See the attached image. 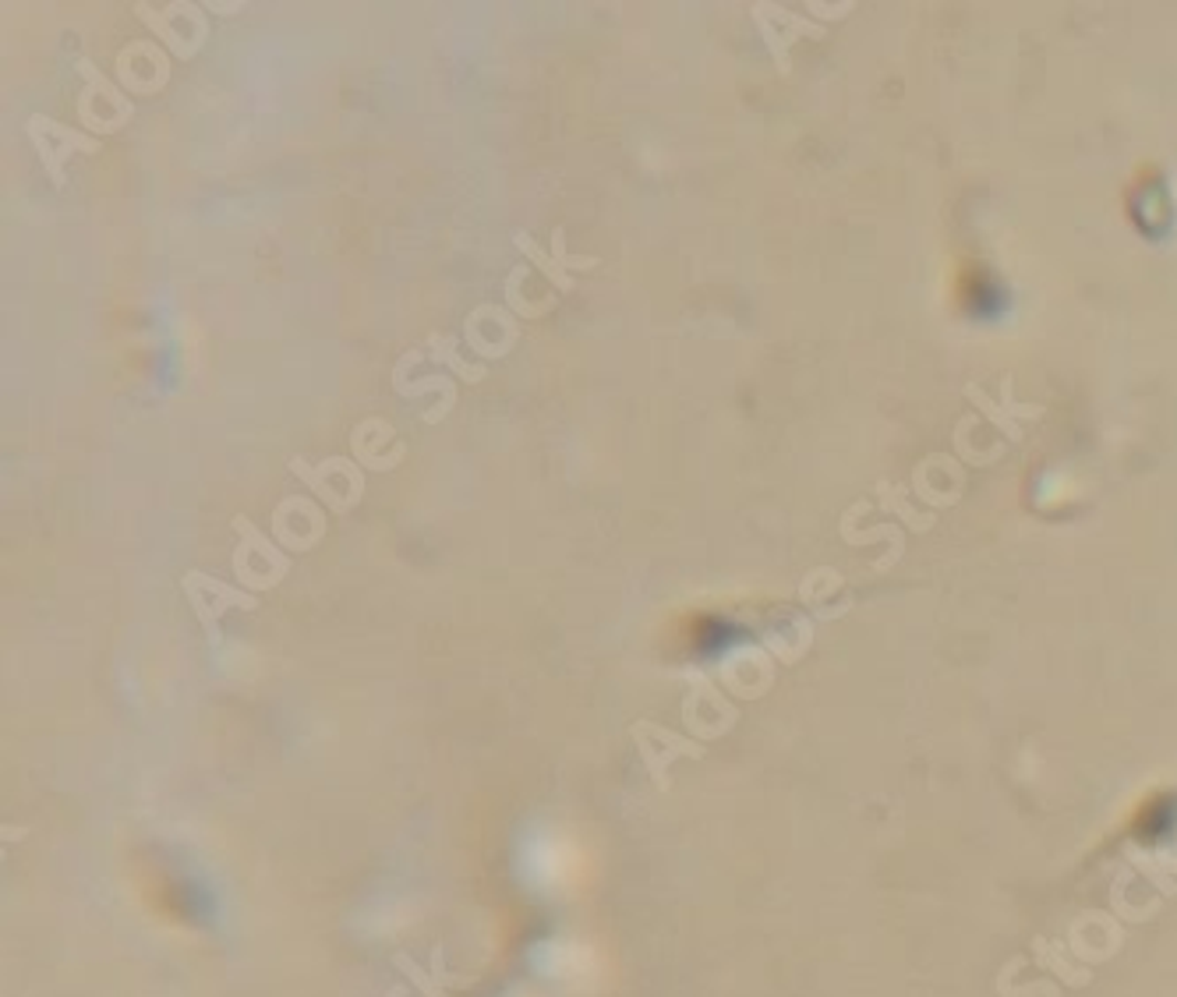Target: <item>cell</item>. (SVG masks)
Instances as JSON below:
<instances>
[{
    "label": "cell",
    "mask_w": 1177,
    "mask_h": 997,
    "mask_svg": "<svg viewBox=\"0 0 1177 997\" xmlns=\"http://www.w3.org/2000/svg\"><path fill=\"white\" fill-rule=\"evenodd\" d=\"M524 276H527V266H524V263L506 276V301H509V308H513V311H517V316H524V319H538V311L530 308V305H527V298L520 294Z\"/></svg>",
    "instance_id": "cell-15"
},
{
    "label": "cell",
    "mask_w": 1177,
    "mask_h": 997,
    "mask_svg": "<svg viewBox=\"0 0 1177 997\" xmlns=\"http://www.w3.org/2000/svg\"><path fill=\"white\" fill-rule=\"evenodd\" d=\"M180 587H184V598H188L192 608H195L202 630H206L213 640L219 637L216 626H219V616H224L227 608H255V605H259L248 595V590L230 587L224 580L202 574V569H188V574L180 577Z\"/></svg>",
    "instance_id": "cell-6"
},
{
    "label": "cell",
    "mask_w": 1177,
    "mask_h": 997,
    "mask_svg": "<svg viewBox=\"0 0 1177 997\" xmlns=\"http://www.w3.org/2000/svg\"><path fill=\"white\" fill-rule=\"evenodd\" d=\"M272 538L290 552H308L326 538V513L304 495H287L272 510Z\"/></svg>",
    "instance_id": "cell-7"
},
{
    "label": "cell",
    "mask_w": 1177,
    "mask_h": 997,
    "mask_svg": "<svg viewBox=\"0 0 1177 997\" xmlns=\"http://www.w3.org/2000/svg\"><path fill=\"white\" fill-rule=\"evenodd\" d=\"M135 14L145 22V29L156 32V40L163 47H171L174 58L188 61L195 53L206 47L209 40V22L206 11L192 0H174L167 8H153V4H135Z\"/></svg>",
    "instance_id": "cell-4"
},
{
    "label": "cell",
    "mask_w": 1177,
    "mask_h": 997,
    "mask_svg": "<svg viewBox=\"0 0 1177 997\" xmlns=\"http://www.w3.org/2000/svg\"><path fill=\"white\" fill-rule=\"evenodd\" d=\"M513 245H517V248L524 251L527 263H535V266L541 269V276H545V280H548L551 287H556V290H562V294L574 290V276H569L566 269H559V263H556V258H551V251H545V248H541V245L535 241V237L527 234V230H517V234H513Z\"/></svg>",
    "instance_id": "cell-12"
},
{
    "label": "cell",
    "mask_w": 1177,
    "mask_h": 997,
    "mask_svg": "<svg viewBox=\"0 0 1177 997\" xmlns=\"http://www.w3.org/2000/svg\"><path fill=\"white\" fill-rule=\"evenodd\" d=\"M79 75H82V89H79V121L89 127V132L100 135H114L121 127L132 124L135 106L127 100V92L110 82L96 64H89L85 58L79 61Z\"/></svg>",
    "instance_id": "cell-3"
},
{
    "label": "cell",
    "mask_w": 1177,
    "mask_h": 997,
    "mask_svg": "<svg viewBox=\"0 0 1177 997\" xmlns=\"http://www.w3.org/2000/svg\"><path fill=\"white\" fill-rule=\"evenodd\" d=\"M237 531V548H234V574L237 580H241L245 587L251 590H266V587H276L290 569V559L287 552L280 548V542L269 538V534H262L259 527H255L248 516H234Z\"/></svg>",
    "instance_id": "cell-2"
},
{
    "label": "cell",
    "mask_w": 1177,
    "mask_h": 997,
    "mask_svg": "<svg viewBox=\"0 0 1177 997\" xmlns=\"http://www.w3.org/2000/svg\"><path fill=\"white\" fill-rule=\"evenodd\" d=\"M25 135L35 145V153H40L47 177L58 184V188H64V181H68L64 166H68L71 156H75V153L96 156L100 153V138H92V135L79 132V127H68V124L53 121V117H43V114L29 117Z\"/></svg>",
    "instance_id": "cell-5"
},
{
    "label": "cell",
    "mask_w": 1177,
    "mask_h": 997,
    "mask_svg": "<svg viewBox=\"0 0 1177 997\" xmlns=\"http://www.w3.org/2000/svg\"><path fill=\"white\" fill-rule=\"evenodd\" d=\"M117 79L121 89L135 92V96H156V92L171 82V61L153 40L127 43L117 53Z\"/></svg>",
    "instance_id": "cell-8"
},
{
    "label": "cell",
    "mask_w": 1177,
    "mask_h": 997,
    "mask_svg": "<svg viewBox=\"0 0 1177 997\" xmlns=\"http://www.w3.org/2000/svg\"><path fill=\"white\" fill-rule=\"evenodd\" d=\"M290 474H298V482H304V489H311V495L322 498L326 510L337 516L351 513L364 495V474L347 456H326L316 460V464L304 456H293Z\"/></svg>",
    "instance_id": "cell-1"
},
{
    "label": "cell",
    "mask_w": 1177,
    "mask_h": 997,
    "mask_svg": "<svg viewBox=\"0 0 1177 997\" xmlns=\"http://www.w3.org/2000/svg\"><path fill=\"white\" fill-rule=\"evenodd\" d=\"M213 11H219V14H230V11H241V4H209Z\"/></svg>",
    "instance_id": "cell-17"
},
{
    "label": "cell",
    "mask_w": 1177,
    "mask_h": 997,
    "mask_svg": "<svg viewBox=\"0 0 1177 997\" xmlns=\"http://www.w3.org/2000/svg\"><path fill=\"white\" fill-rule=\"evenodd\" d=\"M467 347L482 358H506L520 340V322L499 305H477L464 326Z\"/></svg>",
    "instance_id": "cell-9"
},
{
    "label": "cell",
    "mask_w": 1177,
    "mask_h": 997,
    "mask_svg": "<svg viewBox=\"0 0 1177 997\" xmlns=\"http://www.w3.org/2000/svg\"><path fill=\"white\" fill-rule=\"evenodd\" d=\"M429 390L456 393V390H453V382H450L446 376H429V379H417V382H411V386H403V390H396V393H403V397H421V393H429Z\"/></svg>",
    "instance_id": "cell-16"
},
{
    "label": "cell",
    "mask_w": 1177,
    "mask_h": 997,
    "mask_svg": "<svg viewBox=\"0 0 1177 997\" xmlns=\"http://www.w3.org/2000/svg\"><path fill=\"white\" fill-rule=\"evenodd\" d=\"M551 258H556L559 269H566L569 276H574L577 269H595V266H598L595 255H574V251L566 248V230H562V227L551 230Z\"/></svg>",
    "instance_id": "cell-14"
},
{
    "label": "cell",
    "mask_w": 1177,
    "mask_h": 997,
    "mask_svg": "<svg viewBox=\"0 0 1177 997\" xmlns=\"http://www.w3.org/2000/svg\"><path fill=\"white\" fill-rule=\"evenodd\" d=\"M429 347H432L429 358L438 361V364H450L460 379H467V382H482V379H485V368H482V364H467L464 358H460L456 337H432Z\"/></svg>",
    "instance_id": "cell-13"
},
{
    "label": "cell",
    "mask_w": 1177,
    "mask_h": 997,
    "mask_svg": "<svg viewBox=\"0 0 1177 997\" xmlns=\"http://www.w3.org/2000/svg\"><path fill=\"white\" fill-rule=\"evenodd\" d=\"M385 442H400L393 424L382 421V418H364L354 429V435H351L354 460H358V464H364V467H372V471H393L407 453H385L382 450Z\"/></svg>",
    "instance_id": "cell-11"
},
{
    "label": "cell",
    "mask_w": 1177,
    "mask_h": 997,
    "mask_svg": "<svg viewBox=\"0 0 1177 997\" xmlns=\"http://www.w3.org/2000/svg\"><path fill=\"white\" fill-rule=\"evenodd\" d=\"M633 740H637L643 764L651 768V774H654L658 785H665V774H661V771H665V768L675 761V757H683V753L701 757V753H704V747H693V743H686V740H679V736H672L669 729H658V726H651V722H637V726H633Z\"/></svg>",
    "instance_id": "cell-10"
}]
</instances>
